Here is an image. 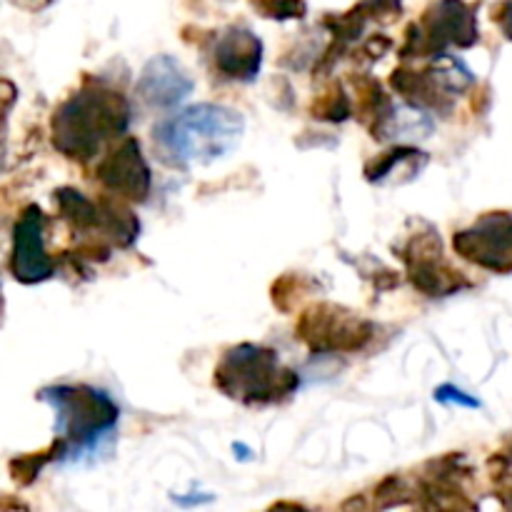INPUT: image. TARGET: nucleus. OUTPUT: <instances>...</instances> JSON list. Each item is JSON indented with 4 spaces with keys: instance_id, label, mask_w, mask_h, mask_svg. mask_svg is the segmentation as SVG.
<instances>
[{
    "instance_id": "obj_19",
    "label": "nucleus",
    "mask_w": 512,
    "mask_h": 512,
    "mask_svg": "<svg viewBox=\"0 0 512 512\" xmlns=\"http://www.w3.org/2000/svg\"><path fill=\"white\" fill-rule=\"evenodd\" d=\"M433 398H435V403H440V405H458V408H465V410L483 408V403H480L478 398H473V395L465 393L463 388H458V385H453V383L438 385L433 393Z\"/></svg>"
},
{
    "instance_id": "obj_8",
    "label": "nucleus",
    "mask_w": 512,
    "mask_h": 512,
    "mask_svg": "<svg viewBox=\"0 0 512 512\" xmlns=\"http://www.w3.org/2000/svg\"><path fill=\"white\" fill-rule=\"evenodd\" d=\"M453 248L460 258L493 273H512V213H488L473 228L458 230Z\"/></svg>"
},
{
    "instance_id": "obj_20",
    "label": "nucleus",
    "mask_w": 512,
    "mask_h": 512,
    "mask_svg": "<svg viewBox=\"0 0 512 512\" xmlns=\"http://www.w3.org/2000/svg\"><path fill=\"white\" fill-rule=\"evenodd\" d=\"M493 20L500 25L505 38L512 40V0H503L500 5H495Z\"/></svg>"
},
{
    "instance_id": "obj_17",
    "label": "nucleus",
    "mask_w": 512,
    "mask_h": 512,
    "mask_svg": "<svg viewBox=\"0 0 512 512\" xmlns=\"http://www.w3.org/2000/svg\"><path fill=\"white\" fill-rule=\"evenodd\" d=\"M313 115L320 120H330V123H340V120H345L350 115V98L338 85V88L328 90V93H323L315 100Z\"/></svg>"
},
{
    "instance_id": "obj_15",
    "label": "nucleus",
    "mask_w": 512,
    "mask_h": 512,
    "mask_svg": "<svg viewBox=\"0 0 512 512\" xmlns=\"http://www.w3.org/2000/svg\"><path fill=\"white\" fill-rule=\"evenodd\" d=\"M55 203H58L63 220L75 230V233H85V230L98 228L100 208L95 203H90V200L85 198L83 193H78V190H55Z\"/></svg>"
},
{
    "instance_id": "obj_18",
    "label": "nucleus",
    "mask_w": 512,
    "mask_h": 512,
    "mask_svg": "<svg viewBox=\"0 0 512 512\" xmlns=\"http://www.w3.org/2000/svg\"><path fill=\"white\" fill-rule=\"evenodd\" d=\"M250 5L270 20H300L308 13L305 0H250Z\"/></svg>"
},
{
    "instance_id": "obj_5",
    "label": "nucleus",
    "mask_w": 512,
    "mask_h": 512,
    "mask_svg": "<svg viewBox=\"0 0 512 512\" xmlns=\"http://www.w3.org/2000/svg\"><path fill=\"white\" fill-rule=\"evenodd\" d=\"M478 15L475 5L465 0H435L418 23L408 25L405 45L400 55L413 58V55H443L450 45L455 48H470L478 43Z\"/></svg>"
},
{
    "instance_id": "obj_10",
    "label": "nucleus",
    "mask_w": 512,
    "mask_h": 512,
    "mask_svg": "<svg viewBox=\"0 0 512 512\" xmlns=\"http://www.w3.org/2000/svg\"><path fill=\"white\" fill-rule=\"evenodd\" d=\"M95 175H98L100 185L108 193L130 200V203H143V200H148L150 185H153V175H150L148 163L143 158V150H140V143L135 138H125L118 148L110 150L100 160Z\"/></svg>"
},
{
    "instance_id": "obj_2",
    "label": "nucleus",
    "mask_w": 512,
    "mask_h": 512,
    "mask_svg": "<svg viewBox=\"0 0 512 512\" xmlns=\"http://www.w3.org/2000/svg\"><path fill=\"white\" fill-rule=\"evenodd\" d=\"M38 400L55 415L60 460H83L108 448L115 438L120 408L105 390L90 385H48Z\"/></svg>"
},
{
    "instance_id": "obj_7",
    "label": "nucleus",
    "mask_w": 512,
    "mask_h": 512,
    "mask_svg": "<svg viewBox=\"0 0 512 512\" xmlns=\"http://www.w3.org/2000/svg\"><path fill=\"white\" fill-rule=\"evenodd\" d=\"M405 270H408L410 283L415 290L430 295V298H440V295H453L460 290L470 288L468 278L453 268L443 255V240L428 230V233H418L405 243L403 248Z\"/></svg>"
},
{
    "instance_id": "obj_6",
    "label": "nucleus",
    "mask_w": 512,
    "mask_h": 512,
    "mask_svg": "<svg viewBox=\"0 0 512 512\" xmlns=\"http://www.w3.org/2000/svg\"><path fill=\"white\" fill-rule=\"evenodd\" d=\"M373 335V323L333 303L313 305L298 318V340H303L315 355L358 353Z\"/></svg>"
},
{
    "instance_id": "obj_16",
    "label": "nucleus",
    "mask_w": 512,
    "mask_h": 512,
    "mask_svg": "<svg viewBox=\"0 0 512 512\" xmlns=\"http://www.w3.org/2000/svg\"><path fill=\"white\" fill-rule=\"evenodd\" d=\"M60 460V443L55 440L48 450L33 455H23V458L10 460V473H13V480L18 485H30L35 478H38L40 470L50 463V460Z\"/></svg>"
},
{
    "instance_id": "obj_4",
    "label": "nucleus",
    "mask_w": 512,
    "mask_h": 512,
    "mask_svg": "<svg viewBox=\"0 0 512 512\" xmlns=\"http://www.w3.org/2000/svg\"><path fill=\"white\" fill-rule=\"evenodd\" d=\"M300 378L280 363L278 353L263 345L230 348L215 368V388L243 405H273L298 390Z\"/></svg>"
},
{
    "instance_id": "obj_1",
    "label": "nucleus",
    "mask_w": 512,
    "mask_h": 512,
    "mask_svg": "<svg viewBox=\"0 0 512 512\" xmlns=\"http://www.w3.org/2000/svg\"><path fill=\"white\" fill-rule=\"evenodd\" d=\"M245 118L240 110L200 103L180 110L155 128L160 155L180 168H205L228 158L243 143Z\"/></svg>"
},
{
    "instance_id": "obj_14",
    "label": "nucleus",
    "mask_w": 512,
    "mask_h": 512,
    "mask_svg": "<svg viewBox=\"0 0 512 512\" xmlns=\"http://www.w3.org/2000/svg\"><path fill=\"white\" fill-rule=\"evenodd\" d=\"M120 200L105 198L103 203L98 205L100 208L98 228H103L105 235H108V238H113L115 243L123 245V248H128V245H133V240L140 235V223H138V218H135V215L130 213L123 203H120Z\"/></svg>"
},
{
    "instance_id": "obj_3",
    "label": "nucleus",
    "mask_w": 512,
    "mask_h": 512,
    "mask_svg": "<svg viewBox=\"0 0 512 512\" xmlns=\"http://www.w3.org/2000/svg\"><path fill=\"white\" fill-rule=\"evenodd\" d=\"M128 100L115 90L83 88L70 95L53 115V145L70 160L95 158L108 140L128 130Z\"/></svg>"
},
{
    "instance_id": "obj_12",
    "label": "nucleus",
    "mask_w": 512,
    "mask_h": 512,
    "mask_svg": "<svg viewBox=\"0 0 512 512\" xmlns=\"http://www.w3.org/2000/svg\"><path fill=\"white\" fill-rule=\"evenodd\" d=\"M215 65L225 78L250 83L263 68V40L250 28L230 25L215 40Z\"/></svg>"
},
{
    "instance_id": "obj_13",
    "label": "nucleus",
    "mask_w": 512,
    "mask_h": 512,
    "mask_svg": "<svg viewBox=\"0 0 512 512\" xmlns=\"http://www.w3.org/2000/svg\"><path fill=\"white\" fill-rule=\"evenodd\" d=\"M425 163H428V155H425L423 150L393 148V150H388V153L378 155V158L370 160V163L365 165V178L375 185H383V183H388L390 175H393L398 168H408L418 175L420 170L425 168Z\"/></svg>"
},
{
    "instance_id": "obj_9",
    "label": "nucleus",
    "mask_w": 512,
    "mask_h": 512,
    "mask_svg": "<svg viewBox=\"0 0 512 512\" xmlns=\"http://www.w3.org/2000/svg\"><path fill=\"white\" fill-rule=\"evenodd\" d=\"M45 213L38 205H28L13 230L10 273L18 283L35 285L53 275V258L45 250Z\"/></svg>"
},
{
    "instance_id": "obj_21",
    "label": "nucleus",
    "mask_w": 512,
    "mask_h": 512,
    "mask_svg": "<svg viewBox=\"0 0 512 512\" xmlns=\"http://www.w3.org/2000/svg\"><path fill=\"white\" fill-rule=\"evenodd\" d=\"M13 3L20 5V8H25V10H43V8H48L53 0H13Z\"/></svg>"
},
{
    "instance_id": "obj_11",
    "label": "nucleus",
    "mask_w": 512,
    "mask_h": 512,
    "mask_svg": "<svg viewBox=\"0 0 512 512\" xmlns=\"http://www.w3.org/2000/svg\"><path fill=\"white\" fill-rule=\"evenodd\" d=\"M193 78L173 55H155L138 78V98L150 110H173L193 95Z\"/></svg>"
}]
</instances>
